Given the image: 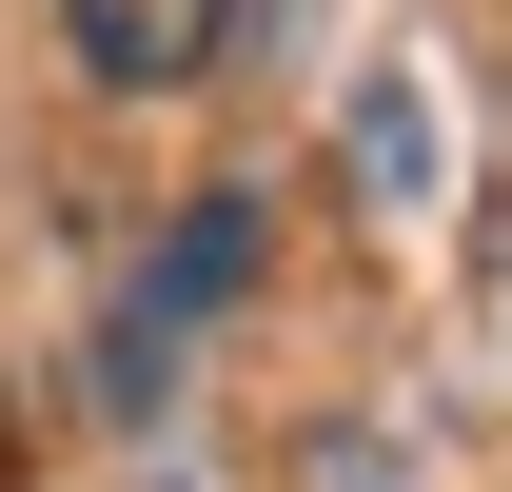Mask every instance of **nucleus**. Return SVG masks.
Returning <instances> with one entry per match:
<instances>
[{
  "instance_id": "obj_2",
  "label": "nucleus",
  "mask_w": 512,
  "mask_h": 492,
  "mask_svg": "<svg viewBox=\"0 0 512 492\" xmlns=\"http://www.w3.org/2000/svg\"><path fill=\"white\" fill-rule=\"evenodd\" d=\"M79 60L119 79V99H178V79H217V40H237V0H60Z\"/></svg>"
},
{
  "instance_id": "obj_1",
  "label": "nucleus",
  "mask_w": 512,
  "mask_h": 492,
  "mask_svg": "<svg viewBox=\"0 0 512 492\" xmlns=\"http://www.w3.org/2000/svg\"><path fill=\"white\" fill-rule=\"evenodd\" d=\"M237 276H256V197H197V217H178V256L119 296V414H158V394H178V335L237 296Z\"/></svg>"
}]
</instances>
